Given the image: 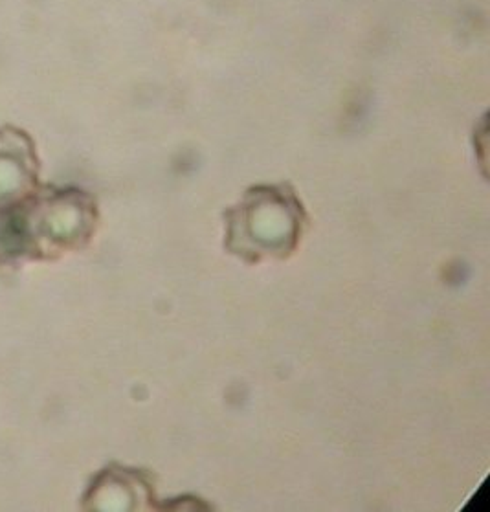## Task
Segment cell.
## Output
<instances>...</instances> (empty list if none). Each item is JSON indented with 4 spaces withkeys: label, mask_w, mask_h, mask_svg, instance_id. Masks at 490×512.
Masks as SVG:
<instances>
[{
    "label": "cell",
    "mask_w": 490,
    "mask_h": 512,
    "mask_svg": "<svg viewBox=\"0 0 490 512\" xmlns=\"http://www.w3.org/2000/svg\"><path fill=\"white\" fill-rule=\"evenodd\" d=\"M301 221L303 208L290 186H257L228 213L230 246L256 256L283 254L296 243Z\"/></svg>",
    "instance_id": "6da1fadb"
}]
</instances>
